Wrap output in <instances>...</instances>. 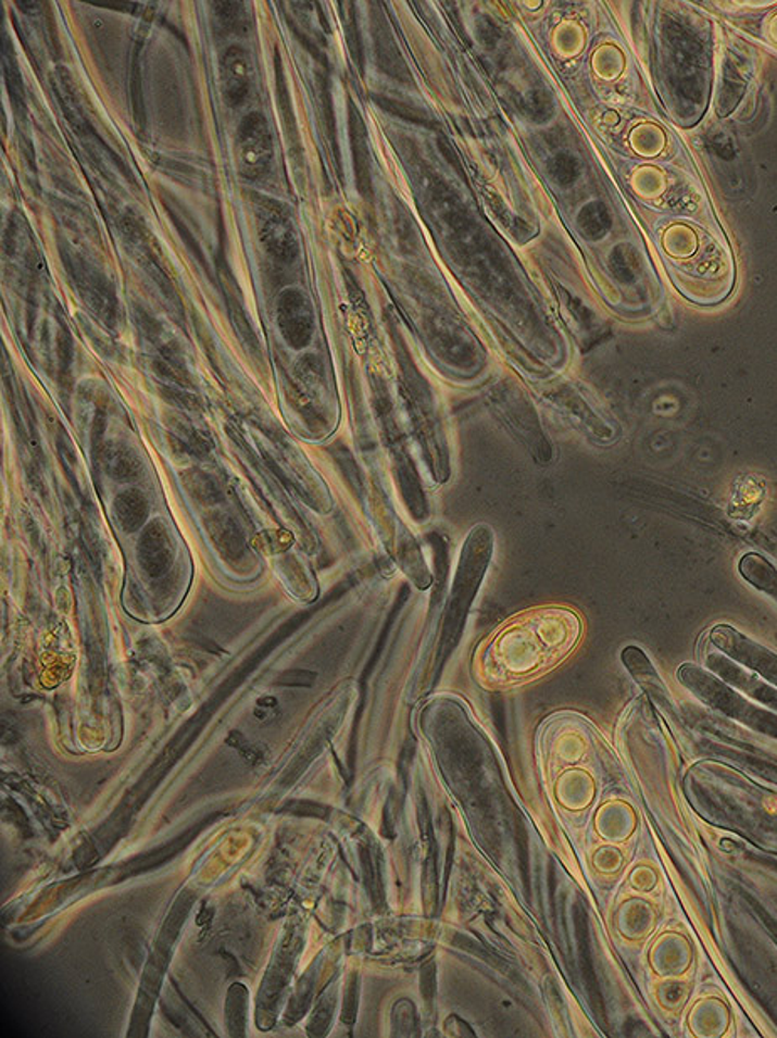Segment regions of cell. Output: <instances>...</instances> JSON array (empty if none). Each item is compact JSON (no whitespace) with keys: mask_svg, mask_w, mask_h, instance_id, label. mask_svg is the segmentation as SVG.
I'll return each instance as SVG.
<instances>
[{"mask_svg":"<svg viewBox=\"0 0 777 1038\" xmlns=\"http://www.w3.org/2000/svg\"><path fill=\"white\" fill-rule=\"evenodd\" d=\"M493 530L487 524L475 525L466 536L460 561H458L450 596H448L447 606H444L435 671H441V666L447 662L448 656L453 653L454 648L460 643L473 601L480 591L485 574L490 567L491 558H493Z\"/></svg>","mask_w":777,"mask_h":1038,"instance_id":"obj_1","label":"cell"},{"mask_svg":"<svg viewBox=\"0 0 777 1038\" xmlns=\"http://www.w3.org/2000/svg\"><path fill=\"white\" fill-rule=\"evenodd\" d=\"M547 401L554 404L557 413L574 429H579L582 435L588 436L596 443L611 445L619 436V425L616 421L582 395H577V392L562 395V392H557V395L547 396Z\"/></svg>","mask_w":777,"mask_h":1038,"instance_id":"obj_2","label":"cell"},{"mask_svg":"<svg viewBox=\"0 0 777 1038\" xmlns=\"http://www.w3.org/2000/svg\"><path fill=\"white\" fill-rule=\"evenodd\" d=\"M497 416L502 420L503 425L512 432V435L524 443L528 450L532 451L534 457L540 462H547L551 457V448L547 443L546 433H543L542 423L539 414L534 410L532 404H528L524 398H510V396H494L491 398Z\"/></svg>","mask_w":777,"mask_h":1038,"instance_id":"obj_3","label":"cell"},{"mask_svg":"<svg viewBox=\"0 0 777 1038\" xmlns=\"http://www.w3.org/2000/svg\"><path fill=\"white\" fill-rule=\"evenodd\" d=\"M239 164L242 172L250 177H258L268 167L270 157H272V143H270L268 128L263 118L258 115H251V118L245 123L241 128L238 142Z\"/></svg>","mask_w":777,"mask_h":1038,"instance_id":"obj_4","label":"cell"},{"mask_svg":"<svg viewBox=\"0 0 777 1038\" xmlns=\"http://www.w3.org/2000/svg\"><path fill=\"white\" fill-rule=\"evenodd\" d=\"M622 660L626 668H628L629 674L632 675V678H635L650 696L656 697V699H666V697H668V692H666V687L663 685L659 672L655 671V666H653V663L650 662L647 653H644L641 648H625L622 653Z\"/></svg>","mask_w":777,"mask_h":1038,"instance_id":"obj_5","label":"cell"},{"mask_svg":"<svg viewBox=\"0 0 777 1038\" xmlns=\"http://www.w3.org/2000/svg\"><path fill=\"white\" fill-rule=\"evenodd\" d=\"M140 561L150 576H161L171 566V548L161 525H150L141 537Z\"/></svg>","mask_w":777,"mask_h":1038,"instance_id":"obj_6","label":"cell"},{"mask_svg":"<svg viewBox=\"0 0 777 1038\" xmlns=\"http://www.w3.org/2000/svg\"><path fill=\"white\" fill-rule=\"evenodd\" d=\"M739 573L749 585L769 596L777 603V570L766 558L755 552L742 555L739 561Z\"/></svg>","mask_w":777,"mask_h":1038,"instance_id":"obj_7","label":"cell"},{"mask_svg":"<svg viewBox=\"0 0 777 1038\" xmlns=\"http://www.w3.org/2000/svg\"><path fill=\"white\" fill-rule=\"evenodd\" d=\"M223 67L227 97L238 101L239 98L245 97L246 85H248V64H246L245 54L239 49L233 48L227 52Z\"/></svg>","mask_w":777,"mask_h":1038,"instance_id":"obj_8","label":"cell"},{"mask_svg":"<svg viewBox=\"0 0 777 1038\" xmlns=\"http://www.w3.org/2000/svg\"><path fill=\"white\" fill-rule=\"evenodd\" d=\"M116 515L125 529H137L147 515L146 500L137 491H128L116 500Z\"/></svg>","mask_w":777,"mask_h":1038,"instance_id":"obj_9","label":"cell"},{"mask_svg":"<svg viewBox=\"0 0 777 1038\" xmlns=\"http://www.w3.org/2000/svg\"><path fill=\"white\" fill-rule=\"evenodd\" d=\"M436 993V964L433 961L424 964L421 970V997L431 1006Z\"/></svg>","mask_w":777,"mask_h":1038,"instance_id":"obj_10","label":"cell"}]
</instances>
